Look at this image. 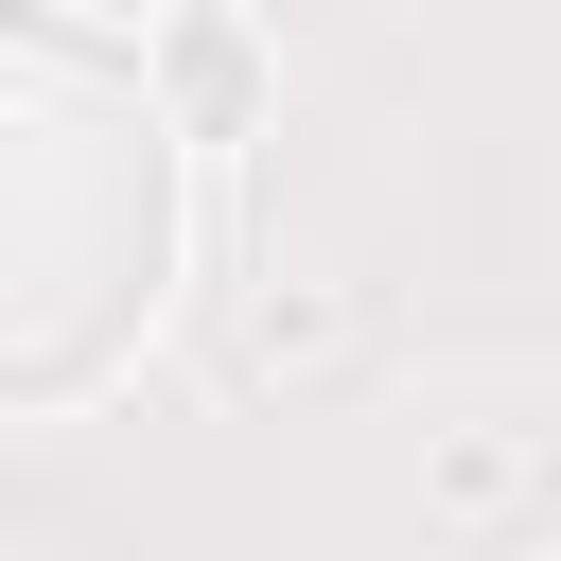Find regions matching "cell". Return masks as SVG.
Here are the masks:
<instances>
[{"instance_id": "cell-1", "label": "cell", "mask_w": 561, "mask_h": 561, "mask_svg": "<svg viewBox=\"0 0 561 561\" xmlns=\"http://www.w3.org/2000/svg\"><path fill=\"white\" fill-rule=\"evenodd\" d=\"M175 298V123L123 53L0 0V403L105 386Z\"/></svg>"}]
</instances>
